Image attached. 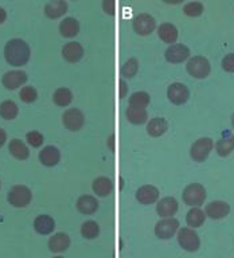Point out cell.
<instances>
[{"label": "cell", "mask_w": 234, "mask_h": 258, "mask_svg": "<svg viewBox=\"0 0 234 258\" xmlns=\"http://www.w3.org/2000/svg\"><path fill=\"white\" fill-rule=\"evenodd\" d=\"M6 18H7V14H6V11H4L3 8L0 7V24L3 23L4 20H6Z\"/></svg>", "instance_id": "b9f144b4"}, {"label": "cell", "mask_w": 234, "mask_h": 258, "mask_svg": "<svg viewBox=\"0 0 234 258\" xmlns=\"http://www.w3.org/2000/svg\"><path fill=\"white\" fill-rule=\"evenodd\" d=\"M38 98V93L32 86H24L22 90H20V100L26 102V104H31Z\"/></svg>", "instance_id": "d590c367"}, {"label": "cell", "mask_w": 234, "mask_h": 258, "mask_svg": "<svg viewBox=\"0 0 234 258\" xmlns=\"http://www.w3.org/2000/svg\"><path fill=\"white\" fill-rule=\"evenodd\" d=\"M85 124V116L84 113L81 112L80 109H68L64 113V125L69 131L77 132L80 131Z\"/></svg>", "instance_id": "9c48e42d"}, {"label": "cell", "mask_w": 234, "mask_h": 258, "mask_svg": "<svg viewBox=\"0 0 234 258\" xmlns=\"http://www.w3.org/2000/svg\"><path fill=\"white\" fill-rule=\"evenodd\" d=\"M6 140H7V133H6V131H4V129L0 128V148L3 147L4 143H6Z\"/></svg>", "instance_id": "60d3db41"}, {"label": "cell", "mask_w": 234, "mask_h": 258, "mask_svg": "<svg viewBox=\"0 0 234 258\" xmlns=\"http://www.w3.org/2000/svg\"><path fill=\"white\" fill-rule=\"evenodd\" d=\"M52 100L58 106H68L73 101V93L66 88L56 89L54 96H52Z\"/></svg>", "instance_id": "4dcf8cb0"}, {"label": "cell", "mask_w": 234, "mask_h": 258, "mask_svg": "<svg viewBox=\"0 0 234 258\" xmlns=\"http://www.w3.org/2000/svg\"><path fill=\"white\" fill-rule=\"evenodd\" d=\"M31 55V50L28 44L22 39H11L7 42L4 47V56L6 60L11 66H23L28 62Z\"/></svg>", "instance_id": "6da1fadb"}, {"label": "cell", "mask_w": 234, "mask_h": 258, "mask_svg": "<svg viewBox=\"0 0 234 258\" xmlns=\"http://www.w3.org/2000/svg\"><path fill=\"white\" fill-rule=\"evenodd\" d=\"M0 116L4 120H14L18 116V106L14 101L7 100L0 104Z\"/></svg>", "instance_id": "f546056e"}, {"label": "cell", "mask_w": 234, "mask_h": 258, "mask_svg": "<svg viewBox=\"0 0 234 258\" xmlns=\"http://www.w3.org/2000/svg\"><path fill=\"white\" fill-rule=\"evenodd\" d=\"M190 56V50L187 46L181 43L171 44L167 50H165V59L171 62V63H181L186 60Z\"/></svg>", "instance_id": "8fae6325"}, {"label": "cell", "mask_w": 234, "mask_h": 258, "mask_svg": "<svg viewBox=\"0 0 234 258\" xmlns=\"http://www.w3.org/2000/svg\"><path fill=\"white\" fill-rule=\"evenodd\" d=\"M206 219V213H203L201 209H191L187 213V217H186V222L190 227H201L203 223H205Z\"/></svg>", "instance_id": "f1b7e54d"}, {"label": "cell", "mask_w": 234, "mask_h": 258, "mask_svg": "<svg viewBox=\"0 0 234 258\" xmlns=\"http://www.w3.org/2000/svg\"><path fill=\"white\" fill-rule=\"evenodd\" d=\"M178 211V202L175 198L167 197L163 198L156 206V213L163 218H169L175 215Z\"/></svg>", "instance_id": "2e32d148"}, {"label": "cell", "mask_w": 234, "mask_h": 258, "mask_svg": "<svg viewBox=\"0 0 234 258\" xmlns=\"http://www.w3.org/2000/svg\"><path fill=\"white\" fill-rule=\"evenodd\" d=\"M27 81V74L20 70H12L3 76V85L8 90H15Z\"/></svg>", "instance_id": "4fadbf2b"}, {"label": "cell", "mask_w": 234, "mask_h": 258, "mask_svg": "<svg viewBox=\"0 0 234 258\" xmlns=\"http://www.w3.org/2000/svg\"><path fill=\"white\" fill-rule=\"evenodd\" d=\"M229 213L230 206L226 202L215 201L206 206V215L211 218V219H222V218L227 217Z\"/></svg>", "instance_id": "7c38bea8"}, {"label": "cell", "mask_w": 234, "mask_h": 258, "mask_svg": "<svg viewBox=\"0 0 234 258\" xmlns=\"http://www.w3.org/2000/svg\"><path fill=\"white\" fill-rule=\"evenodd\" d=\"M120 88H121V90H120V98H124L125 94H127V90H128V86L125 85L124 81H121V82H120Z\"/></svg>", "instance_id": "ab89813d"}, {"label": "cell", "mask_w": 234, "mask_h": 258, "mask_svg": "<svg viewBox=\"0 0 234 258\" xmlns=\"http://www.w3.org/2000/svg\"><path fill=\"white\" fill-rule=\"evenodd\" d=\"M231 125H233V128H234V114L233 117H231Z\"/></svg>", "instance_id": "7bdbcfd3"}, {"label": "cell", "mask_w": 234, "mask_h": 258, "mask_svg": "<svg viewBox=\"0 0 234 258\" xmlns=\"http://www.w3.org/2000/svg\"><path fill=\"white\" fill-rule=\"evenodd\" d=\"M70 246V238L64 233H58L48 239V249L52 253H62Z\"/></svg>", "instance_id": "ac0fdd59"}, {"label": "cell", "mask_w": 234, "mask_h": 258, "mask_svg": "<svg viewBox=\"0 0 234 258\" xmlns=\"http://www.w3.org/2000/svg\"><path fill=\"white\" fill-rule=\"evenodd\" d=\"M68 12V3L64 0L58 2H50L44 6V14L50 19H58L61 16Z\"/></svg>", "instance_id": "ffe728a7"}, {"label": "cell", "mask_w": 234, "mask_h": 258, "mask_svg": "<svg viewBox=\"0 0 234 258\" xmlns=\"http://www.w3.org/2000/svg\"><path fill=\"white\" fill-rule=\"evenodd\" d=\"M215 149L217 153L221 157L229 156L230 153L234 151V135L233 133L227 132L223 137H221L215 144Z\"/></svg>", "instance_id": "44dd1931"}, {"label": "cell", "mask_w": 234, "mask_h": 258, "mask_svg": "<svg viewBox=\"0 0 234 258\" xmlns=\"http://www.w3.org/2000/svg\"><path fill=\"white\" fill-rule=\"evenodd\" d=\"M26 139H27V143L31 147H34V148H38V147H40V145L43 144V136L40 135L39 132H36V131H32V132H28L27 136H26Z\"/></svg>", "instance_id": "8d00e7d4"}, {"label": "cell", "mask_w": 234, "mask_h": 258, "mask_svg": "<svg viewBox=\"0 0 234 258\" xmlns=\"http://www.w3.org/2000/svg\"><path fill=\"white\" fill-rule=\"evenodd\" d=\"M7 199L10 202V205H12L14 207L23 209V207H26L31 202V189L26 187V185H14L10 189V192H8Z\"/></svg>", "instance_id": "3957f363"}, {"label": "cell", "mask_w": 234, "mask_h": 258, "mask_svg": "<svg viewBox=\"0 0 234 258\" xmlns=\"http://www.w3.org/2000/svg\"><path fill=\"white\" fill-rule=\"evenodd\" d=\"M34 229L38 234L47 235V234L52 233V230L55 229V222L48 215H39L34 221Z\"/></svg>", "instance_id": "d6986e66"}, {"label": "cell", "mask_w": 234, "mask_h": 258, "mask_svg": "<svg viewBox=\"0 0 234 258\" xmlns=\"http://www.w3.org/2000/svg\"><path fill=\"white\" fill-rule=\"evenodd\" d=\"M100 234V226L97 225V222L88 221L81 226V235L86 239H94Z\"/></svg>", "instance_id": "1f68e13d"}, {"label": "cell", "mask_w": 234, "mask_h": 258, "mask_svg": "<svg viewBox=\"0 0 234 258\" xmlns=\"http://www.w3.org/2000/svg\"><path fill=\"white\" fill-rule=\"evenodd\" d=\"M167 97L172 104L183 105L189 100L190 92L186 85L181 84V82H175V84L169 85L168 89H167Z\"/></svg>", "instance_id": "30bf717a"}, {"label": "cell", "mask_w": 234, "mask_h": 258, "mask_svg": "<svg viewBox=\"0 0 234 258\" xmlns=\"http://www.w3.org/2000/svg\"><path fill=\"white\" fill-rule=\"evenodd\" d=\"M129 105L137 108H147L149 105V94L145 92H136L129 97Z\"/></svg>", "instance_id": "d6a6232c"}, {"label": "cell", "mask_w": 234, "mask_h": 258, "mask_svg": "<svg viewBox=\"0 0 234 258\" xmlns=\"http://www.w3.org/2000/svg\"><path fill=\"white\" fill-rule=\"evenodd\" d=\"M222 69L227 73H234V54L230 52L222 59Z\"/></svg>", "instance_id": "74e56055"}, {"label": "cell", "mask_w": 234, "mask_h": 258, "mask_svg": "<svg viewBox=\"0 0 234 258\" xmlns=\"http://www.w3.org/2000/svg\"><path fill=\"white\" fill-rule=\"evenodd\" d=\"M10 153H11L12 156L18 159V160H26L28 156H30V151L26 147L23 141L19 140V139H14V140L10 143Z\"/></svg>", "instance_id": "83f0119b"}, {"label": "cell", "mask_w": 234, "mask_h": 258, "mask_svg": "<svg viewBox=\"0 0 234 258\" xmlns=\"http://www.w3.org/2000/svg\"><path fill=\"white\" fill-rule=\"evenodd\" d=\"M205 11V7L203 4L199 3V2H193V3H187L183 7V12H185L187 16H191V18H197V16H201Z\"/></svg>", "instance_id": "e575fe53"}, {"label": "cell", "mask_w": 234, "mask_h": 258, "mask_svg": "<svg viewBox=\"0 0 234 258\" xmlns=\"http://www.w3.org/2000/svg\"><path fill=\"white\" fill-rule=\"evenodd\" d=\"M179 229V222L175 218H165L163 221H159L155 226V234L160 239H169L175 235V233Z\"/></svg>", "instance_id": "ba28073f"}, {"label": "cell", "mask_w": 234, "mask_h": 258, "mask_svg": "<svg viewBox=\"0 0 234 258\" xmlns=\"http://www.w3.org/2000/svg\"><path fill=\"white\" fill-rule=\"evenodd\" d=\"M136 199L141 205H152L159 199V189L155 185H143L136 191Z\"/></svg>", "instance_id": "9a60e30c"}, {"label": "cell", "mask_w": 234, "mask_h": 258, "mask_svg": "<svg viewBox=\"0 0 234 258\" xmlns=\"http://www.w3.org/2000/svg\"><path fill=\"white\" fill-rule=\"evenodd\" d=\"M113 183L109 177L100 176L94 179L93 181V191L98 195V197H108L109 194L112 192Z\"/></svg>", "instance_id": "4316f807"}, {"label": "cell", "mask_w": 234, "mask_h": 258, "mask_svg": "<svg viewBox=\"0 0 234 258\" xmlns=\"http://www.w3.org/2000/svg\"><path fill=\"white\" fill-rule=\"evenodd\" d=\"M60 32L65 38H74L80 32V23L74 18H66L61 22Z\"/></svg>", "instance_id": "cb8c5ba5"}, {"label": "cell", "mask_w": 234, "mask_h": 258, "mask_svg": "<svg viewBox=\"0 0 234 258\" xmlns=\"http://www.w3.org/2000/svg\"><path fill=\"white\" fill-rule=\"evenodd\" d=\"M186 69H187V73L190 76L194 77V78H198V80L206 78L210 74V70H211L207 58L201 55L193 56L186 64Z\"/></svg>", "instance_id": "7a4b0ae2"}, {"label": "cell", "mask_w": 234, "mask_h": 258, "mask_svg": "<svg viewBox=\"0 0 234 258\" xmlns=\"http://www.w3.org/2000/svg\"><path fill=\"white\" fill-rule=\"evenodd\" d=\"M125 114H127V118H128L129 122H132L135 125L144 124L148 120V113H147V109L145 108L129 106Z\"/></svg>", "instance_id": "d4e9b609"}, {"label": "cell", "mask_w": 234, "mask_h": 258, "mask_svg": "<svg viewBox=\"0 0 234 258\" xmlns=\"http://www.w3.org/2000/svg\"><path fill=\"white\" fill-rule=\"evenodd\" d=\"M77 210L80 211L81 214H93L96 213L97 209H98V202L96 201V198L90 197V195H84V197L78 198L77 201Z\"/></svg>", "instance_id": "7402d4cb"}, {"label": "cell", "mask_w": 234, "mask_h": 258, "mask_svg": "<svg viewBox=\"0 0 234 258\" xmlns=\"http://www.w3.org/2000/svg\"><path fill=\"white\" fill-rule=\"evenodd\" d=\"M167 129H168V124L163 117H155L147 125V132L152 137L163 136L167 132Z\"/></svg>", "instance_id": "603a6c76"}, {"label": "cell", "mask_w": 234, "mask_h": 258, "mask_svg": "<svg viewBox=\"0 0 234 258\" xmlns=\"http://www.w3.org/2000/svg\"><path fill=\"white\" fill-rule=\"evenodd\" d=\"M206 188L199 183L189 184L183 191V202L187 206H201L206 201Z\"/></svg>", "instance_id": "277c9868"}, {"label": "cell", "mask_w": 234, "mask_h": 258, "mask_svg": "<svg viewBox=\"0 0 234 258\" xmlns=\"http://www.w3.org/2000/svg\"><path fill=\"white\" fill-rule=\"evenodd\" d=\"M137 70H139V62L136 58H131L123 64L120 73L124 78H132L133 76H136Z\"/></svg>", "instance_id": "836d02e7"}, {"label": "cell", "mask_w": 234, "mask_h": 258, "mask_svg": "<svg viewBox=\"0 0 234 258\" xmlns=\"http://www.w3.org/2000/svg\"><path fill=\"white\" fill-rule=\"evenodd\" d=\"M214 148V141L210 139V137H202V139H198L193 145H191V149H190V156L193 157V160L198 161V163H202L207 159V156L210 155V152L213 151Z\"/></svg>", "instance_id": "5b68a950"}, {"label": "cell", "mask_w": 234, "mask_h": 258, "mask_svg": "<svg viewBox=\"0 0 234 258\" xmlns=\"http://www.w3.org/2000/svg\"><path fill=\"white\" fill-rule=\"evenodd\" d=\"M132 27L139 35H149L156 28V22L149 14H139L132 20Z\"/></svg>", "instance_id": "52a82bcc"}, {"label": "cell", "mask_w": 234, "mask_h": 258, "mask_svg": "<svg viewBox=\"0 0 234 258\" xmlns=\"http://www.w3.org/2000/svg\"><path fill=\"white\" fill-rule=\"evenodd\" d=\"M159 38H160L164 43H175L178 39V28L171 23H163L157 30Z\"/></svg>", "instance_id": "484cf974"}, {"label": "cell", "mask_w": 234, "mask_h": 258, "mask_svg": "<svg viewBox=\"0 0 234 258\" xmlns=\"http://www.w3.org/2000/svg\"><path fill=\"white\" fill-rule=\"evenodd\" d=\"M62 55L70 63H76L84 56V47L78 42H69L62 48Z\"/></svg>", "instance_id": "5bb4252c"}, {"label": "cell", "mask_w": 234, "mask_h": 258, "mask_svg": "<svg viewBox=\"0 0 234 258\" xmlns=\"http://www.w3.org/2000/svg\"><path fill=\"white\" fill-rule=\"evenodd\" d=\"M178 242H179L182 249H185L186 251H191V253L197 251L199 249V246H201V241H199L198 234L193 229H189V227H183V229L179 230Z\"/></svg>", "instance_id": "8992f818"}, {"label": "cell", "mask_w": 234, "mask_h": 258, "mask_svg": "<svg viewBox=\"0 0 234 258\" xmlns=\"http://www.w3.org/2000/svg\"><path fill=\"white\" fill-rule=\"evenodd\" d=\"M102 8H104V11L106 12V14H109V15H114V8H116V2H108V0H105V2H102Z\"/></svg>", "instance_id": "f35d334b"}, {"label": "cell", "mask_w": 234, "mask_h": 258, "mask_svg": "<svg viewBox=\"0 0 234 258\" xmlns=\"http://www.w3.org/2000/svg\"><path fill=\"white\" fill-rule=\"evenodd\" d=\"M61 159V153L58 148L52 147V145H47L44 147L39 153V161L46 167H54L58 164V161Z\"/></svg>", "instance_id": "e0dca14e"}]
</instances>
